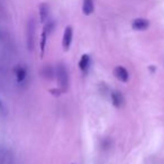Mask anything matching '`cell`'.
I'll list each match as a JSON object with an SVG mask.
<instances>
[{
    "instance_id": "1",
    "label": "cell",
    "mask_w": 164,
    "mask_h": 164,
    "mask_svg": "<svg viewBox=\"0 0 164 164\" xmlns=\"http://www.w3.org/2000/svg\"><path fill=\"white\" fill-rule=\"evenodd\" d=\"M55 75H56V80L58 82L60 87L62 88V90L64 91L68 89L69 86V74H68V70L65 68L64 64H58L55 69Z\"/></svg>"
},
{
    "instance_id": "2",
    "label": "cell",
    "mask_w": 164,
    "mask_h": 164,
    "mask_svg": "<svg viewBox=\"0 0 164 164\" xmlns=\"http://www.w3.org/2000/svg\"><path fill=\"white\" fill-rule=\"evenodd\" d=\"M34 37H35V23L34 19H29L26 29V41H27V47L29 51H33L34 49Z\"/></svg>"
},
{
    "instance_id": "3",
    "label": "cell",
    "mask_w": 164,
    "mask_h": 164,
    "mask_svg": "<svg viewBox=\"0 0 164 164\" xmlns=\"http://www.w3.org/2000/svg\"><path fill=\"white\" fill-rule=\"evenodd\" d=\"M52 28H53V23H50V24H47V25L44 27L43 32H42V35H41V43H39V46H41V56L44 55L45 45H46V41H47V36L50 35Z\"/></svg>"
},
{
    "instance_id": "4",
    "label": "cell",
    "mask_w": 164,
    "mask_h": 164,
    "mask_svg": "<svg viewBox=\"0 0 164 164\" xmlns=\"http://www.w3.org/2000/svg\"><path fill=\"white\" fill-rule=\"evenodd\" d=\"M114 75L116 77L117 80H119L120 82H127L129 79V73L128 71L124 68V66H116L114 70Z\"/></svg>"
},
{
    "instance_id": "5",
    "label": "cell",
    "mask_w": 164,
    "mask_h": 164,
    "mask_svg": "<svg viewBox=\"0 0 164 164\" xmlns=\"http://www.w3.org/2000/svg\"><path fill=\"white\" fill-rule=\"evenodd\" d=\"M72 36H73V30L72 27H66L64 30V34H63V39H62V45H63V49L64 51H68L70 49V45L72 42Z\"/></svg>"
},
{
    "instance_id": "6",
    "label": "cell",
    "mask_w": 164,
    "mask_h": 164,
    "mask_svg": "<svg viewBox=\"0 0 164 164\" xmlns=\"http://www.w3.org/2000/svg\"><path fill=\"white\" fill-rule=\"evenodd\" d=\"M15 75H16L17 83H23L25 79L27 78V69L23 65H17L15 68Z\"/></svg>"
},
{
    "instance_id": "7",
    "label": "cell",
    "mask_w": 164,
    "mask_h": 164,
    "mask_svg": "<svg viewBox=\"0 0 164 164\" xmlns=\"http://www.w3.org/2000/svg\"><path fill=\"white\" fill-rule=\"evenodd\" d=\"M149 26H150V22L144 18H137L132 24V27L134 30H145L149 28Z\"/></svg>"
},
{
    "instance_id": "8",
    "label": "cell",
    "mask_w": 164,
    "mask_h": 164,
    "mask_svg": "<svg viewBox=\"0 0 164 164\" xmlns=\"http://www.w3.org/2000/svg\"><path fill=\"white\" fill-rule=\"evenodd\" d=\"M111 101H113V105L115 107L120 108L122 107V105L125 102V99H124V96L121 94V92L115 90V91L111 92Z\"/></svg>"
},
{
    "instance_id": "9",
    "label": "cell",
    "mask_w": 164,
    "mask_h": 164,
    "mask_svg": "<svg viewBox=\"0 0 164 164\" xmlns=\"http://www.w3.org/2000/svg\"><path fill=\"white\" fill-rule=\"evenodd\" d=\"M38 13H39V20L42 24H44L49 17V6L46 4H41L38 7Z\"/></svg>"
},
{
    "instance_id": "10",
    "label": "cell",
    "mask_w": 164,
    "mask_h": 164,
    "mask_svg": "<svg viewBox=\"0 0 164 164\" xmlns=\"http://www.w3.org/2000/svg\"><path fill=\"white\" fill-rule=\"evenodd\" d=\"M89 66H90V56L88 54H84L81 56V60L79 62V68L81 71L87 72L89 70Z\"/></svg>"
},
{
    "instance_id": "11",
    "label": "cell",
    "mask_w": 164,
    "mask_h": 164,
    "mask_svg": "<svg viewBox=\"0 0 164 164\" xmlns=\"http://www.w3.org/2000/svg\"><path fill=\"white\" fill-rule=\"evenodd\" d=\"M93 9H94L93 0H83V5H82V13L83 14L86 16H89L93 13Z\"/></svg>"
},
{
    "instance_id": "12",
    "label": "cell",
    "mask_w": 164,
    "mask_h": 164,
    "mask_svg": "<svg viewBox=\"0 0 164 164\" xmlns=\"http://www.w3.org/2000/svg\"><path fill=\"white\" fill-rule=\"evenodd\" d=\"M0 113L4 115L6 114V108H5V106H4V103L1 102V100H0Z\"/></svg>"
}]
</instances>
